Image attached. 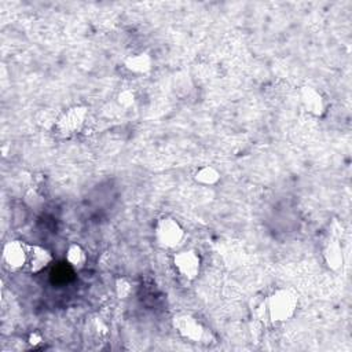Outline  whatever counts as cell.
Listing matches in <instances>:
<instances>
[{
	"instance_id": "obj_1",
	"label": "cell",
	"mask_w": 352,
	"mask_h": 352,
	"mask_svg": "<svg viewBox=\"0 0 352 352\" xmlns=\"http://www.w3.org/2000/svg\"><path fill=\"white\" fill-rule=\"evenodd\" d=\"M264 307L267 319L271 323H283L294 316L298 307V297L292 289L280 287L264 300Z\"/></svg>"
},
{
	"instance_id": "obj_2",
	"label": "cell",
	"mask_w": 352,
	"mask_h": 352,
	"mask_svg": "<svg viewBox=\"0 0 352 352\" xmlns=\"http://www.w3.org/2000/svg\"><path fill=\"white\" fill-rule=\"evenodd\" d=\"M186 236L183 226L170 216L161 217L154 227V238L157 243L165 249H176Z\"/></svg>"
},
{
	"instance_id": "obj_3",
	"label": "cell",
	"mask_w": 352,
	"mask_h": 352,
	"mask_svg": "<svg viewBox=\"0 0 352 352\" xmlns=\"http://www.w3.org/2000/svg\"><path fill=\"white\" fill-rule=\"evenodd\" d=\"M87 117L88 109L85 106H72L67 110H63L58 114V118L52 129L63 138L73 136L81 132L87 122Z\"/></svg>"
},
{
	"instance_id": "obj_4",
	"label": "cell",
	"mask_w": 352,
	"mask_h": 352,
	"mask_svg": "<svg viewBox=\"0 0 352 352\" xmlns=\"http://www.w3.org/2000/svg\"><path fill=\"white\" fill-rule=\"evenodd\" d=\"M176 272L186 280H194L201 271V256L194 249H184L177 252L172 258Z\"/></svg>"
},
{
	"instance_id": "obj_5",
	"label": "cell",
	"mask_w": 352,
	"mask_h": 352,
	"mask_svg": "<svg viewBox=\"0 0 352 352\" xmlns=\"http://www.w3.org/2000/svg\"><path fill=\"white\" fill-rule=\"evenodd\" d=\"M172 324L180 337L191 342L202 341L206 334L204 324L190 314L175 315L172 319Z\"/></svg>"
},
{
	"instance_id": "obj_6",
	"label": "cell",
	"mask_w": 352,
	"mask_h": 352,
	"mask_svg": "<svg viewBox=\"0 0 352 352\" xmlns=\"http://www.w3.org/2000/svg\"><path fill=\"white\" fill-rule=\"evenodd\" d=\"M28 245L29 243H25L22 241L12 239L3 246V261L10 270L19 271L26 267Z\"/></svg>"
},
{
	"instance_id": "obj_7",
	"label": "cell",
	"mask_w": 352,
	"mask_h": 352,
	"mask_svg": "<svg viewBox=\"0 0 352 352\" xmlns=\"http://www.w3.org/2000/svg\"><path fill=\"white\" fill-rule=\"evenodd\" d=\"M300 100L304 110L312 117H323L327 109V103L320 91L314 87L305 85L300 89Z\"/></svg>"
},
{
	"instance_id": "obj_8",
	"label": "cell",
	"mask_w": 352,
	"mask_h": 352,
	"mask_svg": "<svg viewBox=\"0 0 352 352\" xmlns=\"http://www.w3.org/2000/svg\"><path fill=\"white\" fill-rule=\"evenodd\" d=\"M52 263V253L40 245H28V261L26 270L30 274H38L44 271Z\"/></svg>"
},
{
	"instance_id": "obj_9",
	"label": "cell",
	"mask_w": 352,
	"mask_h": 352,
	"mask_svg": "<svg viewBox=\"0 0 352 352\" xmlns=\"http://www.w3.org/2000/svg\"><path fill=\"white\" fill-rule=\"evenodd\" d=\"M323 258L326 265L334 271L338 272L342 270L345 258H344V250L338 239H331L327 242V245L323 249Z\"/></svg>"
},
{
	"instance_id": "obj_10",
	"label": "cell",
	"mask_w": 352,
	"mask_h": 352,
	"mask_svg": "<svg viewBox=\"0 0 352 352\" xmlns=\"http://www.w3.org/2000/svg\"><path fill=\"white\" fill-rule=\"evenodd\" d=\"M124 67L132 74L143 76L153 69V58L147 52L132 54L124 59Z\"/></svg>"
},
{
	"instance_id": "obj_11",
	"label": "cell",
	"mask_w": 352,
	"mask_h": 352,
	"mask_svg": "<svg viewBox=\"0 0 352 352\" xmlns=\"http://www.w3.org/2000/svg\"><path fill=\"white\" fill-rule=\"evenodd\" d=\"M192 179L199 186L213 187L220 182L221 173L213 165H202V166L195 169V172L192 173Z\"/></svg>"
},
{
	"instance_id": "obj_12",
	"label": "cell",
	"mask_w": 352,
	"mask_h": 352,
	"mask_svg": "<svg viewBox=\"0 0 352 352\" xmlns=\"http://www.w3.org/2000/svg\"><path fill=\"white\" fill-rule=\"evenodd\" d=\"M65 258L67 261V264L76 270V271H80L85 267L87 264V260H88V256H87V252L85 249L77 243V242H72L67 249H66V253H65Z\"/></svg>"
},
{
	"instance_id": "obj_13",
	"label": "cell",
	"mask_w": 352,
	"mask_h": 352,
	"mask_svg": "<svg viewBox=\"0 0 352 352\" xmlns=\"http://www.w3.org/2000/svg\"><path fill=\"white\" fill-rule=\"evenodd\" d=\"M114 293L118 300H126L133 293V282L126 276H118L114 280Z\"/></svg>"
},
{
	"instance_id": "obj_14",
	"label": "cell",
	"mask_w": 352,
	"mask_h": 352,
	"mask_svg": "<svg viewBox=\"0 0 352 352\" xmlns=\"http://www.w3.org/2000/svg\"><path fill=\"white\" fill-rule=\"evenodd\" d=\"M117 102H118V104H120L121 107H124V109L132 107V106L135 104V102H136V94H135V91L131 89V88H124V89H121V91L118 92V95H117Z\"/></svg>"
},
{
	"instance_id": "obj_15",
	"label": "cell",
	"mask_w": 352,
	"mask_h": 352,
	"mask_svg": "<svg viewBox=\"0 0 352 352\" xmlns=\"http://www.w3.org/2000/svg\"><path fill=\"white\" fill-rule=\"evenodd\" d=\"M44 341V338H43V336H41V333L40 331H32L30 334H29V337H28V344L30 345V346H38L41 342Z\"/></svg>"
}]
</instances>
